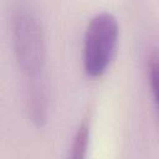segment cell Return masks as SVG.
<instances>
[{
    "mask_svg": "<svg viewBox=\"0 0 159 159\" xmlns=\"http://www.w3.org/2000/svg\"><path fill=\"white\" fill-rule=\"evenodd\" d=\"M12 46L19 68L27 81L42 78L46 65V41L39 19L19 6L11 21Z\"/></svg>",
    "mask_w": 159,
    "mask_h": 159,
    "instance_id": "obj_1",
    "label": "cell"
},
{
    "mask_svg": "<svg viewBox=\"0 0 159 159\" xmlns=\"http://www.w3.org/2000/svg\"><path fill=\"white\" fill-rule=\"evenodd\" d=\"M118 22L109 12L97 14L83 39V67L89 77H101L109 66L118 42Z\"/></svg>",
    "mask_w": 159,
    "mask_h": 159,
    "instance_id": "obj_2",
    "label": "cell"
},
{
    "mask_svg": "<svg viewBox=\"0 0 159 159\" xmlns=\"http://www.w3.org/2000/svg\"><path fill=\"white\" fill-rule=\"evenodd\" d=\"M27 109L31 120L37 125L42 127L47 120V96L45 86L40 80L27 81Z\"/></svg>",
    "mask_w": 159,
    "mask_h": 159,
    "instance_id": "obj_3",
    "label": "cell"
},
{
    "mask_svg": "<svg viewBox=\"0 0 159 159\" xmlns=\"http://www.w3.org/2000/svg\"><path fill=\"white\" fill-rule=\"evenodd\" d=\"M89 132H91V125H89V119L88 117L83 118L80 127L76 130V134L72 140L71 145V152L68 154L70 158L72 159H82L86 157L87 149H88V143H89Z\"/></svg>",
    "mask_w": 159,
    "mask_h": 159,
    "instance_id": "obj_4",
    "label": "cell"
},
{
    "mask_svg": "<svg viewBox=\"0 0 159 159\" xmlns=\"http://www.w3.org/2000/svg\"><path fill=\"white\" fill-rule=\"evenodd\" d=\"M147 72H148V82H149V88L152 91V97L154 102L157 103V92H158V55L157 51L154 50L148 58V66H147Z\"/></svg>",
    "mask_w": 159,
    "mask_h": 159,
    "instance_id": "obj_5",
    "label": "cell"
}]
</instances>
